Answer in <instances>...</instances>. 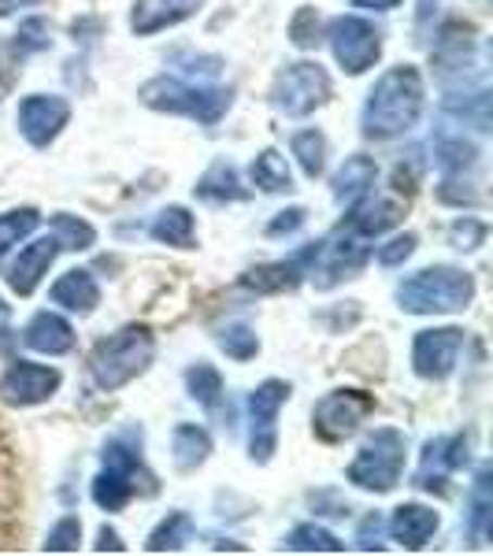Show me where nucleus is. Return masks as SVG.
<instances>
[{
    "instance_id": "37",
    "label": "nucleus",
    "mask_w": 493,
    "mask_h": 556,
    "mask_svg": "<svg viewBox=\"0 0 493 556\" xmlns=\"http://www.w3.org/2000/svg\"><path fill=\"white\" fill-rule=\"evenodd\" d=\"M41 223V212L38 208H12L0 215V256L8 253L12 245H20L23 238H30Z\"/></svg>"
},
{
    "instance_id": "29",
    "label": "nucleus",
    "mask_w": 493,
    "mask_h": 556,
    "mask_svg": "<svg viewBox=\"0 0 493 556\" xmlns=\"http://www.w3.org/2000/svg\"><path fill=\"white\" fill-rule=\"evenodd\" d=\"M186 390H190V397L197 401V405L208 408V412H219L223 401H227L223 375L215 371L212 364H193L190 371H186Z\"/></svg>"
},
{
    "instance_id": "14",
    "label": "nucleus",
    "mask_w": 493,
    "mask_h": 556,
    "mask_svg": "<svg viewBox=\"0 0 493 556\" xmlns=\"http://www.w3.org/2000/svg\"><path fill=\"white\" fill-rule=\"evenodd\" d=\"M15 123H20V134L34 149H49L71 123V104L64 97L34 93L20 104V119Z\"/></svg>"
},
{
    "instance_id": "27",
    "label": "nucleus",
    "mask_w": 493,
    "mask_h": 556,
    "mask_svg": "<svg viewBox=\"0 0 493 556\" xmlns=\"http://www.w3.org/2000/svg\"><path fill=\"white\" fill-rule=\"evenodd\" d=\"M493 471L490 464H482L479 475H475V486H471V497H468V534L475 545H482L490 538V527H493Z\"/></svg>"
},
{
    "instance_id": "42",
    "label": "nucleus",
    "mask_w": 493,
    "mask_h": 556,
    "mask_svg": "<svg viewBox=\"0 0 493 556\" xmlns=\"http://www.w3.org/2000/svg\"><path fill=\"white\" fill-rule=\"evenodd\" d=\"M49 41H52V38H49V23H45V20H26V23L20 26V34L12 38V45L23 52V56L49 49Z\"/></svg>"
},
{
    "instance_id": "36",
    "label": "nucleus",
    "mask_w": 493,
    "mask_h": 556,
    "mask_svg": "<svg viewBox=\"0 0 493 556\" xmlns=\"http://www.w3.org/2000/svg\"><path fill=\"white\" fill-rule=\"evenodd\" d=\"M52 235H56L60 249H75V253H83V249H93V241H97V230L89 227L86 219L71 215V212H56V215H52Z\"/></svg>"
},
{
    "instance_id": "12",
    "label": "nucleus",
    "mask_w": 493,
    "mask_h": 556,
    "mask_svg": "<svg viewBox=\"0 0 493 556\" xmlns=\"http://www.w3.org/2000/svg\"><path fill=\"white\" fill-rule=\"evenodd\" d=\"M464 353V330L460 327H434L419 330L412 342V371L427 382H445L456 371Z\"/></svg>"
},
{
    "instance_id": "1",
    "label": "nucleus",
    "mask_w": 493,
    "mask_h": 556,
    "mask_svg": "<svg viewBox=\"0 0 493 556\" xmlns=\"http://www.w3.org/2000/svg\"><path fill=\"white\" fill-rule=\"evenodd\" d=\"M424 104H427V89L419 67L412 64L390 67L364 101V115H361L364 138L371 141L405 138L419 123V115H424Z\"/></svg>"
},
{
    "instance_id": "46",
    "label": "nucleus",
    "mask_w": 493,
    "mask_h": 556,
    "mask_svg": "<svg viewBox=\"0 0 493 556\" xmlns=\"http://www.w3.org/2000/svg\"><path fill=\"white\" fill-rule=\"evenodd\" d=\"M108 549H112V553H123L127 545L119 542V534H115L112 527H101V534H97V553H108Z\"/></svg>"
},
{
    "instance_id": "32",
    "label": "nucleus",
    "mask_w": 493,
    "mask_h": 556,
    "mask_svg": "<svg viewBox=\"0 0 493 556\" xmlns=\"http://www.w3.org/2000/svg\"><path fill=\"white\" fill-rule=\"evenodd\" d=\"M290 152L293 160L301 164L304 178H319L327 172V138H323V130H298L290 138Z\"/></svg>"
},
{
    "instance_id": "50",
    "label": "nucleus",
    "mask_w": 493,
    "mask_h": 556,
    "mask_svg": "<svg viewBox=\"0 0 493 556\" xmlns=\"http://www.w3.org/2000/svg\"><path fill=\"white\" fill-rule=\"evenodd\" d=\"M8 327H12V308H8V301L0 298V338L8 334Z\"/></svg>"
},
{
    "instance_id": "26",
    "label": "nucleus",
    "mask_w": 493,
    "mask_h": 556,
    "mask_svg": "<svg viewBox=\"0 0 493 556\" xmlns=\"http://www.w3.org/2000/svg\"><path fill=\"white\" fill-rule=\"evenodd\" d=\"M149 235L160 245H175V249H193L197 245V223L190 208L182 204H167L164 212H156V219L149 223Z\"/></svg>"
},
{
    "instance_id": "31",
    "label": "nucleus",
    "mask_w": 493,
    "mask_h": 556,
    "mask_svg": "<svg viewBox=\"0 0 493 556\" xmlns=\"http://www.w3.org/2000/svg\"><path fill=\"white\" fill-rule=\"evenodd\" d=\"M434 156L445 175H464L479 164V146L464 138V134H445V138H438Z\"/></svg>"
},
{
    "instance_id": "6",
    "label": "nucleus",
    "mask_w": 493,
    "mask_h": 556,
    "mask_svg": "<svg viewBox=\"0 0 493 556\" xmlns=\"http://www.w3.org/2000/svg\"><path fill=\"white\" fill-rule=\"evenodd\" d=\"M408 460V442L397 427H379L364 438L361 453L353 456V464L345 468V479L356 490L367 493H390L405 475Z\"/></svg>"
},
{
    "instance_id": "28",
    "label": "nucleus",
    "mask_w": 493,
    "mask_h": 556,
    "mask_svg": "<svg viewBox=\"0 0 493 556\" xmlns=\"http://www.w3.org/2000/svg\"><path fill=\"white\" fill-rule=\"evenodd\" d=\"M249 178H253V186L264 193H290L293 190V175H290V167H286V156L279 149L260 152L253 164H249Z\"/></svg>"
},
{
    "instance_id": "23",
    "label": "nucleus",
    "mask_w": 493,
    "mask_h": 556,
    "mask_svg": "<svg viewBox=\"0 0 493 556\" xmlns=\"http://www.w3.org/2000/svg\"><path fill=\"white\" fill-rule=\"evenodd\" d=\"M375 178H379V164L371 156H349L338 175L330 178V190H334V201L342 204H356L364 193L375 190Z\"/></svg>"
},
{
    "instance_id": "2",
    "label": "nucleus",
    "mask_w": 493,
    "mask_h": 556,
    "mask_svg": "<svg viewBox=\"0 0 493 556\" xmlns=\"http://www.w3.org/2000/svg\"><path fill=\"white\" fill-rule=\"evenodd\" d=\"M104 468L93 479V501L104 513H119L127 508L138 493H156V479L149 475L146 460H141V434H115L101 453Z\"/></svg>"
},
{
    "instance_id": "44",
    "label": "nucleus",
    "mask_w": 493,
    "mask_h": 556,
    "mask_svg": "<svg viewBox=\"0 0 493 556\" xmlns=\"http://www.w3.org/2000/svg\"><path fill=\"white\" fill-rule=\"evenodd\" d=\"M416 245H419V238L416 235H397V238H390L387 245H379V264L382 267H401L405 260L416 253Z\"/></svg>"
},
{
    "instance_id": "48",
    "label": "nucleus",
    "mask_w": 493,
    "mask_h": 556,
    "mask_svg": "<svg viewBox=\"0 0 493 556\" xmlns=\"http://www.w3.org/2000/svg\"><path fill=\"white\" fill-rule=\"evenodd\" d=\"M353 8H364V12H393V8H401V0H353Z\"/></svg>"
},
{
    "instance_id": "11",
    "label": "nucleus",
    "mask_w": 493,
    "mask_h": 556,
    "mask_svg": "<svg viewBox=\"0 0 493 556\" xmlns=\"http://www.w3.org/2000/svg\"><path fill=\"white\" fill-rule=\"evenodd\" d=\"M371 256H375L371 238H364L345 227L342 238L323 241L319 245V256H316V264H312V282H316L319 290H330V286H338L342 278L361 275Z\"/></svg>"
},
{
    "instance_id": "24",
    "label": "nucleus",
    "mask_w": 493,
    "mask_h": 556,
    "mask_svg": "<svg viewBox=\"0 0 493 556\" xmlns=\"http://www.w3.org/2000/svg\"><path fill=\"white\" fill-rule=\"evenodd\" d=\"M212 456V434L197 424H178L172 434V460L182 475H190L201 468Z\"/></svg>"
},
{
    "instance_id": "18",
    "label": "nucleus",
    "mask_w": 493,
    "mask_h": 556,
    "mask_svg": "<svg viewBox=\"0 0 493 556\" xmlns=\"http://www.w3.org/2000/svg\"><path fill=\"white\" fill-rule=\"evenodd\" d=\"M56 256H60L56 235L30 241V245H26L23 253H20V260L8 267V286H12L20 298H30V293L41 286V278L49 275V267H52V260H56Z\"/></svg>"
},
{
    "instance_id": "35",
    "label": "nucleus",
    "mask_w": 493,
    "mask_h": 556,
    "mask_svg": "<svg viewBox=\"0 0 493 556\" xmlns=\"http://www.w3.org/2000/svg\"><path fill=\"white\" fill-rule=\"evenodd\" d=\"M215 342H219L223 353H227L230 361H238V364L256 361V353H260V338H256V330L249 327V323H227V327L215 334Z\"/></svg>"
},
{
    "instance_id": "3",
    "label": "nucleus",
    "mask_w": 493,
    "mask_h": 556,
    "mask_svg": "<svg viewBox=\"0 0 493 556\" xmlns=\"http://www.w3.org/2000/svg\"><path fill=\"white\" fill-rule=\"evenodd\" d=\"M152 356H156L152 330L141 327V323H130V327L108 334L104 342H97L93 356H89V375H93L97 390L115 393L134 379H141L149 371Z\"/></svg>"
},
{
    "instance_id": "13",
    "label": "nucleus",
    "mask_w": 493,
    "mask_h": 556,
    "mask_svg": "<svg viewBox=\"0 0 493 556\" xmlns=\"http://www.w3.org/2000/svg\"><path fill=\"white\" fill-rule=\"evenodd\" d=\"M60 386H64V375H60L56 367L15 361L0 375V401H4L8 408H34L56 397Z\"/></svg>"
},
{
    "instance_id": "19",
    "label": "nucleus",
    "mask_w": 493,
    "mask_h": 556,
    "mask_svg": "<svg viewBox=\"0 0 493 556\" xmlns=\"http://www.w3.org/2000/svg\"><path fill=\"white\" fill-rule=\"evenodd\" d=\"M438 527H442V516H438L434 508L419 505V501H408V505L393 508L387 531H390L393 542L401 545V549L419 553V549H424V545L430 542V538L438 534Z\"/></svg>"
},
{
    "instance_id": "17",
    "label": "nucleus",
    "mask_w": 493,
    "mask_h": 556,
    "mask_svg": "<svg viewBox=\"0 0 493 556\" xmlns=\"http://www.w3.org/2000/svg\"><path fill=\"white\" fill-rule=\"evenodd\" d=\"M204 8V0H138L130 12V30L138 38H152L160 30H172V26L193 20Z\"/></svg>"
},
{
    "instance_id": "45",
    "label": "nucleus",
    "mask_w": 493,
    "mask_h": 556,
    "mask_svg": "<svg viewBox=\"0 0 493 556\" xmlns=\"http://www.w3.org/2000/svg\"><path fill=\"white\" fill-rule=\"evenodd\" d=\"M304 219H308V212H304V208H286V212L275 215L271 223H267V230H264V235H267V238L293 235V230H301V227H304Z\"/></svg>"
},
{
    "instance_id": "39",
    "label": "nucleus",
    "mask_w": 493,
    "mask_h": 556,
    "mask_svg": "<svg viewBox=\"0 0 493 556\" xmlns=\"http://www.w3.org/2000/svg\"><path fill=\"white\" fill-rule=\"evenodd\" d=\"M78 542H83V523L78 516H64L45 534V553H78Z\"/></svg>"
},
{
    "instance_id": "8",
    "label": "nucleus",
    "mask_w": 493,
    "mask_h": 556,
    "mask_svg": "<svg viewBox=\"0 0 493 556\" xmlns=\"http://www.w3.org/2000/svg\"><path fill=\"white\" fill-rule=\"evenodd\" d=\"M323 38L330 41L338 67L353 78L367 75L382 56V30L371 20H364V15H338V20H330Z\"/></svg>"
},
{
    "instance_id": "9",
    "label": "nucleus",
    "mask_w": 493,
    "mask_h": 556,
    "mask_svg": "<svg viewBox=\"0 0 493 556\" xmlns=\"http://www.w3.org/2000/svg\"><path fill=\"white\" fill-rule=\"evenodd\" d=\"M290 401V382L267 379L249 393V460L271 464L279 453V416Z\"/></svg>"
},
{
    "instance_id": "4",
    "label": "nucleus",
    "mask_w": 493,
    "mask_h": 556,
    "mask_svg": "<svg viewBox=\"0 0 493 556\" xmlns=\"http://www.w3.org/2000/svg\"><path fill=\"white\" fill-rule=\"evenodd\" d=\"M475 301V278L460 267H424L397 286V304L408 316H453Z\"/></svg>"
},
{
    "instance_id": "20",
    "label": "nucleus",
    "mask_w": 493,
    "mask_h": 556,
    "mask_svg": "<svg viewBox=\"0 0 493 556\" xmlns=\"http://www.w3.org/2000/svg\"><path fill=\"white\" fill-rule=\"evenodd\" d=\"M349 223L345 227L349 230H356V235H364V238H379V235H387L390 227H397L401 219H405V204L401 201H393V197H382V193H364L356 204H349Z\"/></svg>"
},
{
    "instance_id": "15",
    "label": "nucleus",
    "mask_w": 493,
    "mask_h": 556,
    "mask_svg": "<svg viewBox=\"0 0 493 556\" xmlns=\"http://www.w3.org/2000/svg\"><path fill=\"white\" fill-rule=\"evenodd\" d=\"M323 241H308L304 249H298L290 260H275V264L253 267V271L241 275V286L253 293H286V290H298L304 278L312 275V264L319 256Z\"/></svg>"
},
{
    "instance_id": "38",
    "label": "nucleus",
    "mask_w": 493,
    "mask_h": 556,
    "mask_svg": "<svg viewBox=\"0 0 493 556\" xmlns=\"http://www.w3.org/2000/svg\"><path fill=\"white\" fill-rule=\"evenodd\" d=\"M290 41L298 45V49H316V45L323 41V20H319V12L316 8H298V15L290 20Z\"/></svg>"
},
{
    "instance_id": "40",
    "label": "nucleus",
    "mask_w": 493,
    "mask_h": 556,
    "mask_svg": "<svg viewBox=\"0 0 493 556\" xmlns=\"http://www.w3.org/2000/svg\"><path fill=\"white\" fill-rule=\"evenodd\" d=\"M23 52L15 49L12 41H0V101H4L8 93H12V86L20 83L23 75Z\"/></svg>"
},
{
    "instance_id": "10",
    "label": "nucleus",
    "mask_w": 493,
    "mask_h": 556,
    "mask_svg": "<svg viewBox=\"0 0 493 556\" xmlns=\"http://www.w3.org/2000/svg\"><path fill=\"white\" fill-rule=\"evenodd\" d=\"M367 416H375V397L367 390H330L312 408V430L319 442L338 445L353 438Z\"/></svg>"
},
{
    "instance_id": "16",
    "label": "nucleus",
    "mask_w": 493,
    "mask_h": 556,
    "mask_svg": "<svg viewBox=\"0 0 493 556\" xmlns=\"http://www.w3.org/2000/svg\"><path fill=\"white\" fill-rule=\"evenodd\" d=\"M430 60H434L438 75L450 78V75H468V71L479 64V41H475V30L464 23H445L442 30H438V45L434 52H430Z\"/></svg>"
},
{
    "instance_id": "33",
    "label": "nucleus",
    "mask_w": 493,
    "mask_h": 556,
    "mask_svg": "<svg viewBox=\"0 0 493 556\" xmlns=\"http://www.w3.org/2000/svg\"><path fill=\"white\" fill-rule=\"evenodd\" d=\"M190 538H193V519L186 513H172L167 519H160V527L149 534L146 549L149 553H178V549H186Z\"/></svg>"
},
{
    "instance_id": "5",
    "label": "nucleus",
    "mask_w": 493,
    "mask_h": 556,
    "mask_svg": "<svg viewBox=\"0 0 493 556\" xmlns=\"http://www.w3.org/2000/svg\"><path fill=\"white\" fill-rule=\"evenodd\" d=\"M138 97H141V104L152 108V112L186 115V119H197V123H204V127H215V123L230 112V104H235V93H230V89L193 86V83H182V78H172V75L149 78V83L138 89Z\"/></svg>"
},
{
    "instance_id": "25",
    "label": "nucleus",
    "mask_w": 493,
    "mask_h": 556,
    "mask_svg": "<svg viewBox=\"0 0 493 556\" xmlns=\"http://www.w3.org/2000/svg\"><path fill=\"white\" fill-rule=\"evenodd\" d=\"M193 193L201 197V201L208 204H227V201H245L249 190L241 186V178L235 167L227 164V160H215V164L204 172L201 178H197Z\"/></svg>"
},
{
    "instance_id": "43",
    "label": "nucleus",
    "mask_w": 493,
    "mask_h": 556,
    "mask_svg": "<svg viewBox=\"0 0 493 556\" xmlns=\"http://www.w3.org/2000/svg\"><path fill=\"white\" fill-rule=\"evenodd\" d=\"M382 534H387V519L379 513H367L364 523L356 527V545H361L364 553H382L387 545H382Z\"/></svg>"
},
{
    "instance_id": "22",
    "label": "nucleus",
    "mask_w": 493,
    "mask_h": 556,
    "mask_svg": "<svg viewBox=\"0 0 493 556\" xmlns=\"http://www.w3.org/2000/svg\"><path fill=\"white\" fill-rule=\"evenodd\" d=\"M52 304H60L64 312H75V316H93L97 304H101V286L97 278L86 271V267H75V271L60 275L49 290Z\"/></svg>"
},
{
    "instance_id": "30",
    "label": "nucleus",
    "mask_w": 493,
    "mask_h": 556,
    "mask_svg": "<svg viewBox=\"0 0 493 556\" xmlns=\"http://www.w3.org/2000/svg\"><path fill=\"white\" fill-rule=\"evenodd\" d=\"M445 112L471 123L479 134H486L490 130V89L479 86V89H464V93L445 97Z\"/></svg>"
},
{
    "instance_id": "21",
    "label": "nucleus",
    "mask_w": 493,
    "mask_h": 556,
    "mask_svg": "<svg viewBox=\"0 0 493 556\" xmlns=\"http://www.w3.org/2000/svg\"><path fill=\"white\" fill-rule=\"evenodd\" d=\"M23 342L26 349H34L41 356H64L75 349V327L64 316H56V312H38V316L26 323Z\"/></svg>"
},
{
    "instance_id": "41",
    "label": "nucleus",
    "mask_w": 493,
    "mask_h": 556,
    "mask_svg": "<svg viewBox=\"0 0 493 556\" xmlns=\"http://www.w3.org/2000/svg\"><path fill=\"white\" fill-rule=\"evenodd\" d=\"M450 241L460 253H471V249H479L482 241H486V223L471 219V215H464V219H456L450 227Z\"/></svg>"
},
{
    "instance_id": "49",
    "label": "nucleus",
    "mask_w": 493,
    "mask_h": 556,
    "mask_svg": "<svg viewBox=\"0 0 493 556\" xmlns=\"http://www.w3.org/2000/svg\"><path fill=\"white\" fill-rule=\"evenodd\" d=\"M41 4V0H0V20H8V15H15L20 8H34Z\"/></svg>"
},
{
    "instance_id": "34",
    "label": "nucleus",
    "mask_w": 493,
    "mask_h": 556,
    "mask_svg": "<svg viewBox=\"0 0 493 556\" xmlns=\"http://www.w3.org/2000/svg\"><path fill=\"white\" fill-rule=\"evenodd\" d=\"M286 549L290 553H345V542H338V538L319 523H301L286 538Z\"/></svg>"
},
{
    "instance_id": "7",
    "label": "nucleus",
    "mask_w": 493,
    "mask_h": 556,
    "mask_svg": "<svg viewBox=\"0 0 493 556\" xmlns=\"http://www.w3.org/2000/svg\"><path fill=\"white\" fill-rule=\"evenodd\" d=\"M334 93L330 86V75L323 71L316 60H298V64H286L279 75H275L271 86V104L279 108L290 119H304L316 108H323Z\"/></svg>"
},
{
    "instance_id": "47",
    "label": "nucleus",
    "mask_w": 493,
    "mask_h": 556,
    "mask_svg": "<svg viewBox=\"0 0 493 556\" xmlns=\"http://www.w3.org/2000/svg\"><path fill=\"white\" fill-rule=\"evenodd\" d=\"M438 8H442V0H419L416 23H419V26H430V23H434V15H438Z\"/></svg>"
}]
</instances>
